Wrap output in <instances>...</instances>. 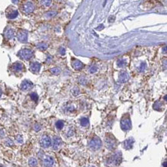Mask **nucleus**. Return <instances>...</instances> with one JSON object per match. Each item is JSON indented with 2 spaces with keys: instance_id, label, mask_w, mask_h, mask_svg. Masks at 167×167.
<instances>
[{
  "instance_id": "1",
  "label": "nucleus",
  "mask_w": 167,
  "mask_h": 167,
  "mask_svg": "<svg viewBox=\"0 0 167 167\" xmlns=\"http://www.w3.org/2000/svg\"><path fill=\"white\" fill-rule=\"evenodd\" d=\"M18 55L20 59H22L29 60L32 57L33 52L31 49H29V48H23V49L20 50L19 52Z\"/></svg>"
},
{
  "instance_id": "39",
  "label": "nucleus",
  "mask_w": 167,
  "mask_h": 167,
  "mask_svg": "<svg viewBox=\"0 0 167 167\" xmlns=\"http://www.w3.org/2000/svg\"><path fill=\"white\" fill-rule=\"evenodd\" d=\"M162 52H163V53H164L165 54L166 53V46H165V47H164V48H163V49H162Z\"/></svg>"
},
{
  "instance_id": "37",
  "label": "nucleus",
  "mask_w": 167,
  "mask_h": 167,
  "mask_svg": "<svg viewBox=\"0 0 167 167\" xmlns=\"http://www.w3.org/2000/svg\"><path fill=\"white\" fill-rule=\"evenodd\" d=\"M6 144H7V145H13V142H12L11 140H7Z\"/></svg>"
},
{
  "instance_id": "9",
  "label": "nucleus",
  "mask_w": 167,
  "mask_h": 167,
  "mask_svg": "<svg viewBox=\"0 0 167 167\" xmlns=\"http://www.w3.org/2000/svg\"><path fill=\"white\" fill-rule=\"evenodd\" d=\"M41 69V65L40 63L37 62H33L30 64V70L31 72H34V73H37L39 72Z\"/></svg>"
},
{
  "instance_id": "12",
  "label": "nucleus",
  "mask_w": 167,
  "mask_h": 167,
  "mask_svg": "<svg viewBox=\"0 0 167 167\" xmlns=\"http://www.w3.org/2000/svg\"><path fill=\"white\" fill-rule=\"evenodd\" d=\"M43 166L45 167H52L53 166V163H54V161L52 157H49V156H46V158L43 159Z\"/></svg>"
},
{
  "instance_id": "21",
  "label": "nucleus",
  "mask_w": 167,
  "mask_h": 167,
  "mask_svg": "<svg viewBox=\"0 0 167 167\" xmlns=\"http://www.w3.org/2000/svg\"><path fill=\"white\" fill-rule=\"evenodd\" d=\"M56 15H57V12H55V11H48V12H47L46 14H45V16H46V18H51V17L55 16Z\"/></svg>"
},
{
  "instance_id": "2",
  "label": "nucleus",
  "mask_w": 167,
  "mask_h": 167,
  "mask_svg": "<svg viewBox=\"0 0 167 167\" xmlns=\"http://www.w3.org/2000/svg\"><path fill=\"white\" fill-rule=\"evenodd\" d=\"M120 125H121V128L124 131L129 130L132 127V123H131V120L129 119V116L123 117L120 122Z\"/></svg>"
},
{
  "instance_id": "13",
  "label": "nucleus",
  "mask_w": 167,
  "mask_h": 167,
  "mask_svg": "<svg viewBox=\"0 0 167 167\" xmlns=\"http://www.w3.org/2000/svg\"><path fill=\"white\" fill-rule=\"evenodd\" d=\"M72 67H73V69H75V70H80V69H82L83 67V63L79 60H74L73 62H72Z\"/></svg>"
},
{
  "instance_id": "17",
  "label": "nucleus",
  "mask_w": 167,
  "mask_h": 167,
  "mask_svg": "<svg viewBox=\"0 0 167 167\" xmlns=\"http://www.w3.org/2000/svg\"><path fill=\"white\" fill-rule=\"evenodd\" d=\"M61 139L58 136H55L54 139H53V149H58L59 147V145H61Z\"/></svg>"
},
{
  "instance_id": "25",
  "label": "nucleus",
  "mask_w": 167,
  "mask_h": 167,
  "mask_svg": "<svg viewBox=\"0 0 167 167\" xmlns=\"http://www.w3.org/2000/svg\"><path fill=\"white\" fill-rule=\"evenodd\" d=\"M80 123H81V125L83 126H88V124H89V119H87V118H82L81 120H80Z\"/></svg>"
},
{
  "instance_id": "36",
  "label": "nucleus",
  "mask_w": 167,
  "mask_h": 167,
  "mask_svg": "<svg viewBox=\"0 0 167 167\" xmlns=\"http://www.w3.org/2000/svg\"><path fill=\"white\" fill-rule=\"evenodd\" d=\"M52 59H53V57H52L51 55H48L47 59H46V62H49L50 61H52Z\"/></svg>"
},
{
  "instance_id": "16",
  "label": "nucleus",
  "mask_w": 167,
  "mask_h": 167,
  "mask_svg": "<svg viewBox=\"0 0 167 167\" xmlns=\"http://www.w3.org/2000/svg\"><path fill=\"white\" fill-rule=\"evenodd\" d=\"M18 15H19L18 11H17L16 9H12L10 12H9L8 13H7V18L10 19H12L16 18V17L18 16Z\"/></svg>"
},
{
  "instance_id": "30",
  "label": "nucleus",
  "mask_w": 167,
  "mask_h": 167,
  "mask_svg": "<svg viewBox=\"0 0 167 167\" xmlns=\"http://www.w3.org/2000/svg\"><path fill=\"white\" fill-rule=\"evenodd\" d=\"M30 96H31V99H32V100H34V101H37L38 98H39V97H38V95H37L36 93H35V92L31 93Z\"/></svg>"
},
{
  "instance_id": "19",
  "label": "nucleus",
  "mask_w": 167,
  "mask_h": 167,
  "mask_svg": "<svg viewBox=\"0 0 167 167\" xmlns=\"http://www.w3.org/2000/svg\"><path fill=\"white\" fill-rule=\"evenodd\" d=\"M116 64L119 67H124L125 65L127 64V62L126 59H119L117 60Z\"/></svg>"
},
{
  "instance_id": "31",
  "label": "nucleus",
  "mask_w": 167,
  "mask_h": 167,
  "mask_svg": "<svg viewBox=\"0 0 167 167\" xmlns=\"http://www.w3.org/2000/svg\"><path fill=\"white\" fill-rule=\"evenodd\" d=\"M160 106H161V104L159 102H156L155 104H154V106H153V108L155 109H158L160 108Z\"/></svg>"
},
{
  "instance_id": "29",
  "label": "nucleus",
  "mask_w": 167,
  "mask_h": 167,
  "mask_svg": "<svg viewBox=\"0 0 167 167\" xmlns=\"http://www.w3.org/2000/svg\"><path fill=\"white\" fill-rule=\"evenodd\" d=\"M55 126H56V127L59 129H61L64 126V123L62 121H58L56 123H55Z\"/></svg>"
},
{
  "instance_id": "18",
  "label": "nucleus",
  "mask_w": 167,
  "mask_h": 167,
  "mask_svg": "<svg viewBox=\"0 0 167 167\" xmlns=\"http://www.w3.org/2000/svg\"><path fill=\"white\" fill-rule=\"evenodd\" d=\"M133 139H129V140L124 142V147L126 149H129L133 147Z\"/></svg>"
},
{
  "instance_id": "6",
  "label": "nucleus",
  "mask_w": 167,
  "mask_h": 167,
  "mask_svg": "<svg viewBox=\"0 0 167 167\" xmlns=\"http://www.w3.org/2000/svg\"><path fill=\"white\" fill-rule=\"evenodd\" d=\"M40 145L44 148H47L50 146L51 145V140L48 135H43L40 140Z\"/></svg>"
},
{
  "instance_id": "41",
  "label": "nucleus",
  "mask_w": 167,
  "mask_h": 167,
  "mask_svg": "<svg viewBox=\"0 0 167 167\" xmlns=\"http://www.w3.org/2000/svg\"><path fill=\"white\" fill-rule=\"evenodd\" d=\"M91 167H93V166H91Z\"/></svg>"
},
{
  "instance_id": "22",
  "label": "nucleus",
  "mask_w": 167,
  "mask_h": 167,
  "mask_svg": "<svg viewBox=\"0 0 167 167\" xmlns=\"http://www.w3.org/2000/svg\"><path fill=\"white\" fill-rule=\"evenodd\" d=\"M29 164L32 167H36L37 166V160L35 158H31L29 160Z\"/></svg>"
},
{
  "instance_id": "32",
  "label": "nucleus",
  "mask_w": 167,
  "mask_h": 167,
  "mask_svg": "<svg viewBox=\"0 0 167 167\" xmlns=\"http://www.w3.org/2000/svg\"><path fill=\"white\" fill-rule=\"evenodd\" d=\"M59 53L61 55H65V49L64 47H60L59 48Z\"/></svg>"
},
{
  "instance_id": "33",
  "label": "nucleus",
  "mask_w": 167,
  "mask_h": 167,
  "mask_svg": "<svg viewBox=\"0 0 167 167\" xmlns=\"http://www.w3.org/2000/svg\"><path fill=\"white\" fill-rule=\"evenodd\" d=\"M42 3H43V5L45 6H49L51 5V1H41Z\"/></svg>"
},
{
  "instance_id": "5",
  "label": "nucleus",
  "mask_w": 167,
  "mask_h": 167,
  "mask_svg": "<svg viewBox=\"0 0 167 167\" xmlns=\"http://www.w3.org/2000/svg\"><path fill=\"white\" fill-rule=\"evenodd\" d=\"M22 10L26 13H31L34 10V5L31 2H26L22 5Z\"/></svg>"
},
{
  "instance_id": "24",
  "label": "nucleus",
  "mask_w": 167,
  "mask_h": 167,
  "mask_svg": "<svg viewBox=\"0 0 167 167\" xmlns=\"http://www.w3.org/2000/svg\"><path fill=\"white\" fill-rule=\"evenodd\" d=\"M145 68H146V64H145V62H141L140 67H139V69H138V71L140 72H142L145 71Z\"/></svg>"
},
{
  "instance_id": "40",
  "label": "nucleus",
  "mask_w": 167,
  "mask_h": 167,
  "mask_svg": "<svg viewBox=\"0 0 167 167\" xmlns=\"http://www.w3.org/2000/svg\"><path fill=\"white\" fill-rule=\"evenodd\" d=\"M1 95H2V91L0 90V96H1Z\"/></svg>"
},
{
  "instance_id": "34",
  "label": "nucleus",
  "mask_w": 167,
  "mask_h": 167,
  "mask_svg": "<svg viewBox=\"0 0 167 167\" xmlns=\"http://www.w3.org/2000/svg\"><path fill=\"white\" fill-rule=\"evenodd\" d=\"M16 140L18 141L19 142H22V136H21V135H17V136L16 137Z\"/></svg>"
},
{
  "instance_id": "35",
  "label": "nucleus",
  "mask_w": 167,
  "mask_h": 167,
  "mask_svg": "<svg viewBox=\"0 0 167 167\" xmlns=\"http://www.w3.org/2000/svg\"><path fill=\"white\" fill-rule=\"evenodd\" d=\"M40 129H41V127H40V126H39V124H36L34 126V129L36 130V131H39Z\"/></svg>"
},
{
  "instance_id": "26",
  "label": "nucleus",
  "mask_w": 167,
  "mask_h": 167,
  "mask_svg": "<svg viewBox=\"0 0 167 167\" xmlns=\"http://www.w3.org/2000/svg\"><path fill=\"white\" fill-rule=\"evenodd\" d=\"M72 95L76 96H78L79 93H80V92H79V89L78 88V87H74L73 89H72Z\"/></svg>"
},
{
  "instance_id": "4",
  "label": "nucleus",
  "mask_w": 167,
  "mask_h": 167,
  "mask_svg": "<svg viewBox=\"0 0 167 167\" xmlns=\"http://www.w3.org/2000/svg\"><path fill=\"white\" fill-rule=\"evenodd\" d=\"M17 39L21 43H26L28 39V32L26 30H20L17 34Z\"/></svg>"
},
{
  "instance_id": "14",
  "label": "nucleus",
  "mask_w": 167,
  "mask_h": 167,
  "mask_svg": "<svg viewBox=\"0 0 167 167\" xmlns=\"http://www.w3.org/2000/svg\"><path fill=\"white\" fill-rule=\"evenodd\" d=\"M12 69L15 72H20L23 70L24 69V66H23V64L21 63V62H16V63H14L12 65Z\"/></svg>"
},
{
  "instance_id": "10",
  "label": "nucleus",
  "mask_w": 167,
  "mask_h": 167,
  "mask_svg": "<svg viewBox=\"0 0 167 167\" xmlns=\"http://www.w3.org/2000/svg\"><path fill=\"white\" fill-rule=\"evenodd\" d=\"M129 74L126 72L123 71V72H120V74L119 75V80L118 81L121 83H124V82H126L129 80Z\"/></svg>"
},
{
  "instance_id": "7",
  "label": "nucleus",
  "mask_w": 167,
  "mask_h": 167,
  "mask_svg": "<svg viewBox=\"0 0 167 167\" xmlns=\"http://www.w3.org/2000/svg\"><path fill=\"white\" fill-rule=\"evenodd\" d=\"M120 162H121V154L119 153L115 154L109 159V163L114 165H119Z\"/></svg>"
},
{
  "instance_id": "28",
  "label": "nucleus",
  "mask_w": 167,
  "mask_h": 167,
  "mask_svg": "<svg viewBox=\"0 0 167 167\" xmlns=\"http://www.w3.org/2000/svg\"><path fill=\"white\" fill-rule=\"evenodd\" d=\"M79 82L80 83L81 85H86L87 83V80L84 76H81V77L79 79Z\"/></svg>"
},
{
  "instance_id": "23",
  "label": "nucleus",
  "mask_w": 167,
  "mask_h": 167,
  "mask_svg": "<svg viewBox=\"0 0 167 167\" xmlns=\"http://www.w3.org/2000/svg\"><path fill=\"white\" fill-rule=\"evenodd\" d=\"M50 72L51 73H53L54 75H58L61 72V69L59 68H57V67H55V68H53L50 69Z\"/></svg>"
},
{
  "instance_id": "38",
  "label": "nucleus",
  "mask_w": 167,
  "mask_h": 167,
  "mask_svg": "<svg viewBox=\"0 0 167 167\" xmlns=\"http://www.w3.org/2000/svg\"><path fill=\"white\" fill-rule=\"evenodd\" d=\"M113 20H115V18H114V17H111V18H109V21L110 22H112Z\"/></svg>"
},
{
  "instance_id": "3",
  "label": "nucleus",
  "mask_w": 167,
  "mask_h": 167,
  "mask_svg": "<svg viewBox=\"0 0 167 167\" xmlns=\"http://www.w3.org/2000/svg\"><path fill=\"white\" fill-rule=\"evenodd\" d=\"M89 145V147L92 149H99L102 146V141L100 140L99 138L95 137L90 140Z\"/></svg>"
},
{
  "instance_id": "27",
  "label": "nucleus",
  "mask_w": 167,
  "mask_h": 167,
  "mask_svg": "<svg viewBox=\"0 0 167 167\" xmlns=\"http://www.w3.org/2000/svg\"><path fill=\"white\" fill-rule=\"evenodd\" d=\"M97 66L96 65H91V66H90V68H89V72H90V73H95V72H97Z\"/></svg>"
},
{
  "instance_id": "15",
  "label": "nucleus",
  "mask_w": 167,
  "mask_h": 167,
  "mask_svg": "<svg viewBox=\"0 0 167 167\" xmlns=\"http://www.w3.org/2000/svg\"><path fill=\"white\" fill-rule=\"evenodd\" d=\"M4 36L7 39H11L14 36V31L12 29H7L4 32Z\"/></svg>"
},
{
  "instance_id": "20",
  "label": "nucleus",
  "mask_w": 167,
  "mask_h": 167,
  "mask_svg": "<svg viewBox=\"0 0 167 167\" xmlns=\"http://www.w3.org/2000/svg\"><path fill=\"white\" fill-rule=\"evenodd\" d=\"M36 47L40 50H45L48 48V45L46 43H39L37 44Z\"/></svg>"
},
{
  "instance_id": "11",
  "label": "nucleus",
  "mask_w": 167,
  "mask_h": 167,
  "mask_svg": "<svg viewBox=\"0 0 167 167\" xmlns=\"http://www.w3.org/2000/svg\"><path fill=\"white\" fill-rule=\"evenodd\" d=\"M106 147L109 149H113L115 145H116V141H115L114 139L112 137H108L106 139Z\"/></svg>"
},
{
  "instance_id": "8",
  "label": "nucleus",
  "mask_w": 167,
  "mask_h": 167,
  "mask_svg": "<svg viewBox=\"0 0 167 167\" xmlns=\"http://www.w3.org/2000/svg\"><path fill=\"white\" fill-rule=\"evenodd\" d=\"M33 84L32 82H30L29 80H24L22 83H21V89L23 90V91H27V90H29L32 88Z\"/></svg>"
}]
</instances>
